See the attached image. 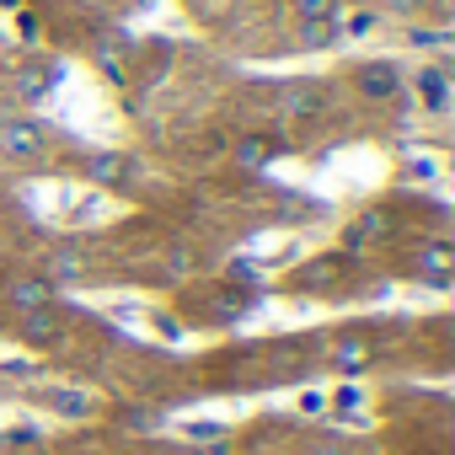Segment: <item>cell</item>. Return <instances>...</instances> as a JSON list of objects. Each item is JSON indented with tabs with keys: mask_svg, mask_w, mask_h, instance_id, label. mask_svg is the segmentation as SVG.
Here are the masks:
<instances>
[{
	"mask_svg": "<svg viewBox=\"0 0 455 455\" xmlns=\"http://www.w3.org/2000/svg\"><path fill=\"white\" fill-rule=\"evenodd\" d=\"M54 150V129L33 113H17V118H0V156L6 161H22V166H38L49 161Z\"/></svg>",
	"mask_w": 455,
	"mask_h": 455,
	"instance_id": "1",
	"label": "cell"
},
{
	"mask_svg": "<svg viewBox=\"0 0 455 455\" xmlns=\"http://www.w3.org/2000/svg\"><path fill=\"white\" fill-rule=\"evenodd\" d=\"M407 274L428 290H450L455 284V247L450 242H418L407 258Z\"/></svg>",
	"mask_w": 455,
	"mask_h": 455,
	"instance_id": "2",
	"label": "cell"
},
{
	"mask_svg": "<svg viewBox=\"0 0 455 455\" xmlns=\"http://www.w3.org/2000/svg\"><path fill=\"white\" fill-rule=\"evenodd\" d=\"M370 364H375V343H370L364 332H343V338L327 348V370H332V375H343V380L364 375Z\"/></svg>",
	"mask_w": 455,
	"mask_h": 455,
	"instance_id": "3",
	"label": "cell"
},
{
	"mask_svg": "<svg viewBox=\"0 0 455 455\" xmlns=\"http://www.w3.org/2000/svg\"><path fill=\"white\" fill-rule=\"evenodd\" d=\"M65 338V311L60 306H44V311H22L17 316V343L28 348H54Z\"/></svg>",
	"mask_w": 455,
	"mask_h": 455,
	"instance_id": "4",
	"label": "cell"
},
{
	"mask_svg": "<svg viewBox=\"0 0 455 455\" xmlns=\"http://www.w3.org/2000/svg\"><path fill=\"white\" fill-rule=\"evenodd\" d=\"M279 113H284L290 124H306V118L327 113V86H322V81H290V86L279 92Z\"/></svg>",
	"mask_w": 455,
	"mask_h": 455,
	"instance_id": "5",
	"label": "cell"
},
{
	"mask_svg": "<svg viewBox=\"0 0 455 455\" xmlns=\"http://www.w3.org/2000/svg\"><path fill=\"white\" fill-rule=\"evenodd\" d=\"M6 306L17 316L22 311H44V306H60V290L44 274H17V279H6Z\"/></svg>",
	"mask_w": 455,
	"mask_h": 455,
	"instance_id": "6",
	"label": "cell"
},
{
	"mask_svg": "<svg viewBox=\"0 0 455 455\" xmlns=\"http://www.w3.org/2000/svg\"><path fill=\"white\" fill-rule=\"evenodd\" d=\"M354 86H359L370 102H391V97H402V70H396L391 60H375V65H359V70H354Z\"/></svg>",
	"mask_w": 455,
	"mask_h": 455,
	"instance_id": "7",
	"label": "cell"
},
{
	"mask_svg": "<svg viewBox=\"0 0 455 455\" xmlns=\"http://www.w3.org/2000/svg\"><path fill=\"white\" fill-rule=\"evenodd\" d=\"M54 86H60V65H49V60H28V65L17 70V97H22V108H38Z\"/></svg>",
	"mask_w": 455,
	"mask_h": 455,
	"instance_id": "8",
	"label": "cell"
},
{
	"mask_svg": "<svg viewBox=\"0 0 455 455\" xmlns=\"http://www.w3.org/2000/svg\"><path fill=\"white\" fill-rule=\"evenodd\" d=\"M391 236V209H364L348 231H343V247L348 252H364V247H380Z\"/></svg>",
	"mask_w": 455,
	"mask_h": 455,
	"instance_id": "9",
	"label": "cell"
},
{
	"mask_svg": "<svg viewBox=\"0 0 455 455\" xmlns=\"http://www.w3.org/2000/svg\"><path fill=\"white\" fill-rule=\"evenodd\" d=\"M412 97H418L423 113H444V108H450V76H444L439 65H423V70L412 76Z\"/></svg>",
	"mask_w": 455,
	"mask_h": 455,
	"instance_id": "10",
	"label": "cell"
},
{
	"mask_svg": "<svg viewBox=\"0 0 455 455\" xmlns=\"http://www.w3.org/2000/svg\"><path fill=\"white\" fill-rule=\"evenodd\" d=\"M279 150H290V145H284V134H242V140H236V166L263 172Z\"/></svg>",
	"mask_w": 455,
	"mask_h": 455,
	"instance_id": "11",
	"label": "cell"
},
{
	"mask_svg": "<svg viewBox=\"0 0 455 455\" xmlns=\"http://www.w3.org/2000/svg\"><path fill=\"white\" fill-rule=\"evenodd\" d=\"M81 172H86V182H97V188H118V182L129 177V161H124L118 150H92V156L81 161Z\"/></svg>",
	"mask_w": 455,
	"mask_h": 455,
	"instance_id": "12",
	"label": "cell"
},
{
	"mask_svg": "<svg viewBox=\"0 0 455 455\" xmlns=\"http://www.w3.org/2000/svg\"><path fill=\"white\" fill-rule=\"evenodd\" d=\"M44 279H49L54 290H60V284H81V279H86V252H81V247H60V252L49 258V274H44Z\"/></svg>",
	"mask_w": 455,
	"mask_h": 455,
	"instance_id": "13",
	"label": "cell"
},
{
	"mask_svg": "<svg viewBox=\"0 0 455 455\" xmlns=\"http://www.w3.org/2000/svg\"><path fill=\"white\" fill-rule=\"evenodd\" d=\"M182 434H188L193 450H220V444H231V423H220V418H193Z\"/></svg>",
	"mask_w": 455,
	"mask_h": 455,
	"instance_id": "14",
	"label": "cell"
},
{
	"mask_svg": "<svg viewBox=\"0 0 455 455\" xmlns=\"http://www.w3.org/2000/svg\"><path fill=\"white\" fill-rule=\"evenodd\" d=\"M338 44H343V28H338V22H300V49L327 54V49H338Z\"/></svg>",
	"mask_w": 455,
	"mask_h": 455,
	"instance_id": "15",
	"label": "cell"
},
{
	"mask_svg": "<svg viewBox=\"0 0 455 455\" xmlns=\"http://www.w3.org/2000/svg\"><path fill=\"white\" fill-rule=\"evenodd\" d=\"M338 274H343V263L338 258H316V263H306V274L295 279L300 290H332L338 284Z\"/></svg>",
	"mask_w": 455,
	"mask_h": 455,
	"instance_id": "16",
	"label": "cell"
},
{
	"mask_svg": "<svg viewBox=\"0 0 455 455\" xmlns=\"http://www.w3.org/2000/svg\"><path fill=\"white\" fill-rule=\"evenodd\" d=\"M300 22H343V0H290Z\"/></svg>",
	"mask_w": 455,
	"mask_h": 455,
	"instance_id": "17",
	"label": "cell"
},
{
	"mask_svg": "<svg viewBox=\"0 0 455 455\" xmlns=\"http://www.w3.org/2000/svg\"><path fill=\"white\" fill-rule=\"evenodd\" d=\"M44 402H49L54 412H65V418H86V412H92V396H86V391H65V386H60V391H44Z\"/></svg>",
	"mask_w": 455,
	"mask_h": 455,
	"instance_id": "18",
	"label": "cell"
},
{
	"mask_svg": "<svg viewBox=\"0 0 455 455\" xmlns=\"http://www.w3.org/2000/svg\"><path fill=\"white\" fill-rule=\"evenodd\" d=\"M338 28H343V38H370V33L380 28V17H375V12H354V17L338 22Z\"/></svg>",
	"mask_w": 455,
	"mask_h": 455,
	"instance_id": "19",
	"label": "cell"
},
{
	"mask_svg": "<svg viewBox=\"0 0 455 455\" xmlns=\"http://www.w3.org/2000/svg\"><path fill=\"white\" fill-rule=\"evenodd\" d=\"M300 455H359V450H348L343 439H311V444H306Z\"/></svg>",
	"mask_w": 455,
	"mask_h": 455,
	"instance_id": "20",
	"label": "cell"
},
{
	"mask_svg": "<svg viewBox=\"0 0 455 455\" xmlns=\"http://www.w3.org/2000/svg\"><path fill=\"white\" fill-rule=\"evenodd\" d=\"M17 28H22V38H38V33H44V28H38V17H33V12H28V6H22V12H17Z\"/></svg>",
	"mask_w": 455,
	"mask_h": 455,
	"instance_id": "21",
	"label": "cell"
},
{
	"mask_svg": "<svg viewBox=\"0 0 455 455\" xmlns=\"http://www.w3.org/2000/svg\"><path fill=\"white\" fill-rule=\"evenodd\" d=\"M359 396H364L359 386H343V391H338V412H354V407H359Z\"/></svg>",
	"mask_w": 455,
	"mask_h": 455,
	"instance_id": "22",
	"label": "cell"
},
{
	"mask_svg": "<svg viewBox=\"0 0 455 455\" xmlns=\"http://www.w3.org/2000/svg\"><path fill=\"white\" fill-rule=\"evenodd\" d=\"M172 455H231V450H225V444H220V450H193V444H182V450H172Z\"/></svg>",
	"mask_w": 455,
	"mask_h": 455,
	"instance_id": "23",
	"label": "cell"
}]
</instances>
